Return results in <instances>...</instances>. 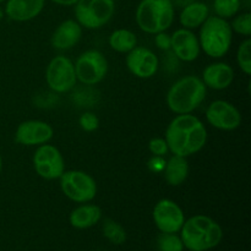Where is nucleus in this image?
<instances>
[{
    "label": "nucleus",
    "instance_id": "b1692460",
    "mask_svg": "<svg viewBox=\"0 0 251 251\" xmlns=\"http://www.w3.org/2000/svg\"><path fill=\"white\" fill-rule=\"evenodd\" d=\"M240 6V0H213V11L216 16L225 20L234 17L239 12Z\"/></svg>",
    "mask_w": 251,
    "mask_h": 251
},
{
    "label": "nucleus",
    "instance_id": "39448f33",
    "mask_svg": "<svg viewBox=\"0 0 251 251\" xmlns=\"http://www.w3.org/2000/svg\"><path fill=\"white\" fill-rule=\"evenodd\" d=\"M176 7L171 0H141L135 19L141 31L149 34L164 32L173 25Z\"/></svg>",
    "mask_w": 251,
    "mask_h": 251
},
{
    "label": "nucleus",
    "instance_id": "4468645a",
    "mask_svg": "<svg viewBox=\"0 0 251 251\" xmlns=\"http://www.w3.org/2000/svg\"><path fill=\"white\" fill-rule=\"evenodd\" d=\"M54 135L50 124L42 120H26L17 126L15 141L22 146H41L48 144Z\"/></svg>",
    "mask_w": 251,
    "mask_h": 251
},
{
    "label": "nucleus",
    "instance_id": "f3484780",
    "mask_svg": "<svg viewBox=\"0 0 251 251\" xmlns=\"http://www.w3.org/2000/svg\"><path fill=\"white\" fill-rule=\"evenodd\" d=\"M82 27L76 20L69 19L61 22L50 37V44L58 50H69L80 42Z\"/></svg>",
    "mask_w": 251,
    "mask_h": 251
},
{
    "label": "nucleus",
    "instance_id": "aec40b11",
    "mask_svg": "<svg viewBox=\"0 0 251 251\" xmlns=\"http://www.w3.org/2000/svg\"><path fill=\"white\" fill-rule=\"evenodd\" d=\"M210 16V7L207 4L201 1H194L183 7L179 15V22L183 28L195 29L199 28Z\"/></svg>",
    "mask_w": 251,
    "mask_h": 251
},
{
    "label": "nucleus",
    "instance_id": "c9c22d12",
    "mask_svg": "<svg viewBox=\"0 0 251 251\" xmlns=\"http://www.w3.org/2000/svg\"><path fill=\"white\" fill-rule=\"evenodd\" d=\"M5 1V0H0V2H4Z\"/></svg>",
    "mask_w": 251,
    "mask_h": 251
},
{
    "label": "nucleus",
    "instance_id": "bb28decb",
    "mask_svg": "<svg viewBox=\"0 0 251 251\" xmlns=\"http://www.w3.org/2000/svg\"><path fill=\"white\" fill-rule=\"evenodd\" d=\"M230 28L233 32L240 34V36L249 37L251 34V14L250 12H243L237 14L230 24Z\"/></svg>",
    "mask_w": 251,
    "mask_h": 251
},
{
    "label": "nucleus",
    "instance_id": "6ab92c4d",
    "mask_svg": "<svg viewBox=\"0 0 251 251\" xmlns=\"http://www.w3.org/2000/svg\"><path fill=\"white\" fill-rule=\"evenodd\" d=\"M102 220V210L100 206L92 203H81L74 208L69 217L71 227L76 229H88Z\"/></svg>",
    "mask_w": 251,
    "mask_h": 251
},
{
    "label": "nucleus",
    "instance_id": "9b49d317",
    "mask_svg": "<svg viewBox=\"0 0 251 251\" xmlns=\"http://www.w3.org/2000/svg\"><path fill=\"white\" fill-rule=\"evenodd\" d=\"M205 115L211 126L222 131H233L242 124V114L239 109L228 100H216L211 102Z\"/></svg>",
    "mask_w": 251,
    "mask_h": 251
},
{
    "label": "nucleus",
    "instance_id": "ddd939ff",
    "mask_svg": "<svg viewBox=\"0 0 251 251\" xmlns=\"http://www.w3.org/2000/svg\"><path fill=\"white\" fill-rule=\"evenodd\" d=\"M126 68L130 73L139 78H151L159 68L158 56L146 47H135L127 53Z\"/></svg>",
    "mask_w": 251,
    "mask_h": 251
},
{
    "label": "nucleus",
    "instance_id": "a878e982",
    "mask_svg": "<svg viewBox=\"0 0 251 251\" xmlns=\"http://www.w3.org/2000/svg\"><path fill=\"white\" fill-rule=\"evenodd\" d=\"M237 63L245 75H251V39L249 37L238 47Z\"/></svg>",
    "mask_w": 251,
    "mask_h": 251
},
{
    "label": "nucleus",
    "instance_id": "473e14b6",
    "mask_svg": "<svg viewBox=\"0 0 251 251\" xmlns=\"http://www.w3.org/2000/svg\"><path fill=\"white\" fill-rule=\"evenodd\" d=\"M51 2L60 6H74L77 2V0H50Z\"/></svg>",
    "mask_w": 251,
    "mask_h": 251
},
{
    "label": "nucleus",
    "instance_id": "0eeeda50",
    "mask_svg": "<svg viewBox=\"0 0 251 251\" xmlns=\"http://www.w3.org/2000/svg\"><path fill=\"white\" fill-rule=\"evenodd\" d=\"M59 180L64 195L76 203L90 202L97 195V183L95 178L83 171H65Z\"/></svg>",
    "mask_w": 251,
    "mask_h": 251
},
{
    "label": "nucleus",
    "instance_id": "6e6552de",
    "mask_svg": "<svg viewBox=\"0 0 251 251\" xmlns=\"http://www.w3.org/2000/svg\"><path fill=\"white\" fill-rule=\"evenodd\" d=\"M74 66L77 81L86 86H95L102 82L108 73L107 59L96 49H90L81 53Z\"/></svg>",
    "mask_w": 251,
    "mask_h": 251
},
{
    "label": "nucleus",
    "instance_id": "423d86ee",
    "mask_svg": "<svg viewBox=\"0 0 251 251\" xmlns=\"http://www.w3.org/2000/svg\"><path fill=\"white\" fill-rule=\"evenodd\" d=\"M76 21L87 29H98L112 20L115 12L114 0H77L74 5Z\"/></svg>",
    "mask_w": 251,
    "mask_h": 251
},
{
    "label": "nucleus",
    "instance_id": "412c9836",
    "mask_svg": "<svg viewBox=\"0 0 251 251\" xmlns=\"http://www.w3.org/2000/svg\"><path fill=\"white\" fill-rule=\"evenodd\" d=\"M164 180L171 186H179L188 179L189 163L185 157L173 154L167 161L166 167L162 172Z\"/></svg>",
    "mask_w": 251,
    "mask_h": 251
},
{
    "label": "nucleus",
    "instance_id": "72a5a7b5",
    "mask_svg": "<svg viewBox=\"0 0 251 251\" xmlns=\"http://www.w3.org/2000/svg\"><path fill=\"white\" fill-rule=\"evenodd\" d=\"M4 16H5V14H4V10H2L1 7H0V21H1V20L4 19Z\"/></svg>",
    "mask_w": 251,
    "mask_h": 251
},
{
    "label": "nucleus",
    "instance_id": "f8f14e48",
    "mask_svg": "<svg viewBox=\"0 0 251 251\" xmlns=\"http://www.w3.org/2000/svg\"><path fill=\"white\" fill-rule=\"evenodd\" d=\"M152 217L161 233H179L185 222V215L181 207L171 199L159 200L154 205Z\"/></svg>",
    "mask_w": 251,
    "mask_h": 251
},
{
    "label": "nucleus",
    "instance_id": "dca6fc26",
    "mask_svg": "<svg viewBox=\"0 0 251 251\" xmlns=\"http://www.w3.org/2000/svg\"><path fill=\"white\" fill-rule=\"evenodd\" d=\"M235 74L232 66L227 63H212L206 66L202 71V82L207 88L222 91L232 86Z\"/></svg>",
    "mask_w": 251,
    "mask_h": 251
},
{
    "label": "nucleus",
    "instance_id": "7c9ffc66",
    "mask_svg": "<svg viewBox=\"0 0 251 251\" xmlns=\"http://www.w3.org/2000/svg\"><path fill=\"white\" fill-rule=\"evenodd\" d=\"M154 44L157 48L161 49L163 51L171 50V34L164 32H159V33L154 34Z\"/></svg>",
    "mask_w": 251,
    "mask_h": 251
},
{
    "label": "nucleus",
    "instance_id": "c85d7f7f",
    "mask_svg": "<svg viewBox=\"0 0 251 251\" xmlns=\"http://www.w3.org/2000/svg\"><path fill=\"white\" fill-rule=\"evenodd\" d=\"M149 150L152 156L164 157L169 152L168 145H167L166 139H163V137H153V139L150 140Z\"/></svg>",
    "mask_w": 251,
    "mask_h": 251
},
{
    "label": "nucleus",
    "instance_id": "f704fd0d",
    "mask_svg": "<svg viewBox=\"0 0 251 251\" xmlns=\"http://www.w3.org/2000/svg\"><path fill=\"white\" fill-rule=\"evenodd\" d=\"M1 169H2V158H1V154H0V173H1Z\"/></svg>",
    "mask_w": 251,
    "mask_h": 251
},
{
    "label": "nucleus",
    "instance_id": "393cba45",
    "mask_svg": "<svg viewBox=\"0 0 251 251\" xmlns=\"http://www.w3.org/2000/svg\"><path fill=\"white\" fill-rule=\"evenodd\" d=\"M158 251H183L184 244L176 233H161L157 238Z\"/></svg>",
    "mask_w": 251,
    "mask_h": 251
},
{
    "label": "nucleus",
    "instance_id": "20e7f679",
    "mask_svg": "<svg viewBox=\"0 0 251 251\" xmlns=\"http://www.w3.org/2000/svg\"><path fill=\"white\" fill-rule=\"evenodd\" d=\"M200 48L207 56L220 59L229 51L233 41V31L227 20L218 16H208L200 26Z\"/></svg>",
    "mask_w": 251,
    "mask_h": 251
},
{
    "label": "nucleus",
    "instance_id": "f03ea898",
    "mask_svg": "<svg viewBox=\"0 0 251 251\" xmlns=\"http://www.w3.org/2000/svg\"><path fill=\"white\" fill-rule=\"evenodd\" d=\"M184 248L189 251H208L217 247L223 238L222 227L205 215H196L185 220L180 229Z\"/></svg>",
    "mask_w": 251,
    "mask_h": 251
},
{
    "label": "nucleus",
    "instance_id": "2f4dec72",
    "mask_svg": "<svg viewBox=\"0 0 251 251\" xmlns=\"http://www.w3.org/2000/svg\"><path fill=\"white\" fill-rule=\"evenodd\" d=\"M172 4H173L174 7H179V9H183L186 5L191 4V2L196 1V0H171Z\"/></svg>",
    "mask_w": 251,
    "mask_h": 251
},
{
    "label": "nucleus",
    "instance_id": "7ed1b4c3",
    "mask_svg": "<svg viewBox=\"0 0 251 251\" xmlns=\"http://www.w3.org/2000/svg\"><path fill=\"white\" fill-rule=\"evenodd\" d=\"M207 87L201 77L188 75L176 80L166 96L169 110L174 114H190L198 109L205 100Z\"/></svg>",
    "mask_w": 251,
    "mask_h": 251
},
{
    "label": "nucleus",
    "instance_id": "9d476101",
    "mask_svg": "<svg viewBox=\"0 0 251 251\" xmlns=\"http://www.w3.org/2000/svg\"><path fill=\"white\" fill-rule=\"evenodd\" d=\"M32 163L36 173L46 180L59 179L65 172V161L63 154L53 145L44 144L37 147Z\"/></svg>",
    "mask_w": 251,
    "mask_h": 251
},
{
    "label": "nucleus",
    "instance_id": "2eb2a0df",
    "mask_svg": "<svg viewBox=\"0 0 251 251\" xmlns=\"http://www.w3.org/2000/svg\"><path fill=\"white\" fill-rule=\"evenodd\" d=\"M171 50L176 59L185 63L196 60L201 53L199 38L193 29L179 28L171 34Z\"/></svg>",
    "mask_w": 251,
    "mask_h": 251
},
{
    "label": "nucleus",
    "instance_id": "c756f323",
    "mask_svg": "<svg viewBox=\"0 0 251 251\" xmlns=\"http://www.w3.org/2000/svg\"><path fill=\"white\" fill-rule=\"evenodd\" d=\"M167 161L164 159V157L161 156H152L151 158L147 162V168L151 173L153 174H162L164 167H166Z\"/></svg>",
    "mask_w": 251,
    "mask_h": 251
},
{
    "label": "nucleus",
    "instance_id": "1a4fd4ad",
    "mask_svg": "<svg viewBox=\"0 0 251 251\" xmlns=\"http://www.w3.org/2000/svg\"><path fill=\"white\" fill-rule=\"evenodd\" d=\"M46 82L54 93H66L77 82L74 63L65 55L54 56L46 69Z\"/></svg>",
    "mask_w": 251,
    "mask_h": 251
},
{
    "label": "nucleus",
    "instance_id": "cd10ccee",
    "mask_svg": "<svg viewBox=\"0 0 251 251\" xmlns=\"http://www.w3.org/2000/svg\"><path fill=\"white\" fill-rule=\"evenodd\" d=\"M78 125L86 132H93L100 127V119L92 112H85L78 118Z\"/></svg>",
    "mask_w": 251,
    "mask_h": 251
},
{
    "label": "nucleus",
    "instance_id": "5701e85b",
    "mask_svg": "<svg viewBox=\"0 0 251 251\" xmlns=\"http://www.w3.org/2000/svg\"><path fill=\"white\" fill-rule=\"evenodd\" d=\"M103 235L109 240L112 244L120 245L123 243H125L126 240V232H125L124 228L122 227V225H119L118 222L113 220H105L103 223Z\"/></svg>",
    "mask_w": 251,
    "mask_h": 251
},
{
    "label": "nucleus",
    "instance_id": "4be33fe9",
    "mask_svg": "<svg viewBox=\"0 0 251 251\" xmlns=\"http://www.w3.org/2000/svg\"><path fill=\"white\" fill-rule=\"evenodd\" d=\"M108 43L113 50L118 53H129L137 46L136 34L126 28H118L110 33Z\"/></svg>",
    "mask_w": 251,
    "mask_h": 251
},
{
    "label": "nucleus",
    "instance_id": "a211bd4d",
    "mask_svg": "<svg viewBox=\"0 0 251 251\" xmlns=\"http://www.w3.org/2000/svg\"><path fill=\"white\" fill-rule=\"evenodd\" d=\"M4 14L11 21L27 22L36 19L44 9L46 0H5Z\"/></svg>",
    "mask_w": 251,
    "mask_h": 251
},
{
    "label": "nucleus",
    "instance_id": "f257e3e1",
    "mask_svg": "<svg viewBox=\"0 0 251 251\" xmlns=\"http://www.w3.org/2000/svg\"><path fill=\"white\" fill-rule=\"evenodd\" d=\"M164 139L172 153L188 158L205 147L207 142V129L205 124L191 113L179 114L173 118L167 126Z\"/></svg>",
    "mask_w": 251,
    "mask_h": 251
}]
</instances>
